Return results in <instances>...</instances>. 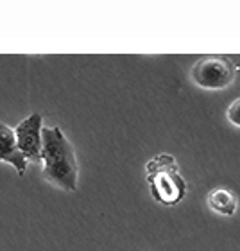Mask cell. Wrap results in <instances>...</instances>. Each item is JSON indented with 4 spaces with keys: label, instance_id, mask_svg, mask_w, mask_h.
I'll return each instance as SVG.
<instances>
[{
    "label": "cell",
    "instance_id": "1",
    "mask_svg": "<svg viewBox=\"0 0 240 251\" xmlns=\"http://www.w3.org/2000/svg\"><path fill=\"white\" fill-rule=\"evenodd\" d=\"M42 165L45 181L68 192L77 190L79 167L75 149L59 127H43Z\"/></svg>",
    "mask_w": 240,
    "mask_h": 251
},
{
    "label": "cell",
    "instance_id": "2",
    "mask_svg": "<svg viewBox=\"0 0 240 251\" xmlns=\"http://www.w3.org/2000/svg\"><path fill=\"white\" fill-rule=\"evenodd\" d=\"M145 178L151 196L163 206H176L187 198V179L179 173V165L172 154L162 152L145 163Z\"/></svg>",
    "mask_w": 240,
    "mask_h": 251
},
{
    "label": "cell",
    "instance_id": "3",
    "mask_svg": "<svg viewBox=\"0 0 240 251\" xmlns=\"http://www.w3.org/2000/svg\"><path fill=\"white\" fill-rule=\"evenodd\" d=\"M239 67L224 56H204L190 70L195 86L203 90H224L237 77Z\"/></svg>",
    "mask_w": 240,
    "mask_h": 251
},
{
    "label": "cell",
    "instance_id": "4",
    "mask_svg": "<svg viewBox=\"0 0 240 251\" xmlns=\"http://www.w3.org/2000/svg\"><path fill=\"white\" fill-rule=\"evenodd\" d=\"M16 146L27 162L40 163L43 151V117L31 113L15 127Z\"/></svg>",
    "mask_w": 240,
    "mask_h": 251
},
{
    "label": "cell",
    "instance_id": "5",
    "mask_svg": "<svg viewBox=\"0 0 240 251\" xmlns=\"http://www.w3.org/2000/svg\"><path fill=\"white\" fill-rule=\"evenodd\" d=\"M0 162L11 163L20 176L25 174L27 160L24 158V154L18 151L15 129H11L9 126H5L2 121H0Z\"/></svg>",
    "mask_w": 240,
    "mask_h": 251
},
{
    "label": "cell",
    "instance_id": "6",
    "mask_svg": "<svg viewBox=\"0 0 240 251\" xmlns=\"http://www.w3.org/2000/svg\"><path fill=\"white\" fill-rule=\"evenodd\" d=\"M208 204H210V208L215 210L217 214L231 217V215L237 214L239 199H237V196L231 192L230 188L217 187L208 194Z\"/></svg>",
    "mask_w": 240,
    "mask_h": 251
},
{
    "label": "cell",
    "instance_id": "7",
    "mask_svg": "<svg viewBox=\"0 0 240 251\" xmlns=\"http://www.w3.org/2000/svg\"><path fill=\"white\" fill-rule=\"evenodd\" d=\"M226 119L235 126V127H240V97H237L226 110Z\"/></svg>",
    "mask_w": 240,
    "mask_h": 251
}]
</instances>
